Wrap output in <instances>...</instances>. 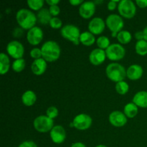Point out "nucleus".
<instances>
[{
	"instance_id": "27",
	"label": "nucleus",
	"mask_w": 147,
	"mask_h": 147,
	"mask_svg": "<svg viewBox=\"0 0 147 147\" xmlns=\"http://www.w3.org/2000/svg\"><path fill=\"white\" fill-rule=\"evenodd\" d=\"M25 67V60L22 58L17 59L12 63V69L17 73L22 71Z\"/></svg>"
},
{
	"instance_id": "13",
	"label": "nucleus",
	"mask_w": 147,
	"mask_h": 147,
	"mask_svg": "<svg viewBox=\"0 0 147 147\" xmlns=\"http://www.w3.org/2000/svg\"><path fill=\"white\" fill-rule=\"evenodd\" d=\"M96 4L93 1H85L79 8V14L83 18L89 19L94 14Z\"/></svg>"
},
{
	"instance_id": "22",
	"label": "nucleus",
	"mask_w": 147,
	"mask_h": 147,
	"mask_svg": "<svg viewBox=\"0 0 147 147\" xmlns=\"http://www.w3.org/2000/svg\"><path fill=\"white\" fill-rule=\"evenodd\" d=\"M96 41L94 35L90 32H84L80 36V42L86 46H90Z\"/></svg>"
},
{
	"instance_id": "3",
	"label": "nucleus",
	"mask_w": 147,
	"mask_h": 147,
	"mask_svg": "<svg viewBox=\"0 0 147 147\" xmlns=\"http://www.w3.org/2000/svg\"><path fill=\"white\" fill-rule=\"evenodd\" d=\"M106 76L111 80L116 83L123 81L126 76V71L124 67L119 63H111L106 70Z\"/></svg>"
},
{
	"instance_id": "32",
	"label": "nucleus",
	"mask_w": 147,
	"mask_h": 147,
	"mask_svg": "<svg viewBox=\"0 0 147 147\" xmlns=\"http://www.w3.org/2000/svg\"><path fill=\"white\" fill-rule=\"evenodd\" d=\"M62 21L57 17H53L50 22V26L53 29H59L62 27Z\"/></svg>"
},
{
	"instance_id": "20",
	"label": "nucleus",
	"mask_w": 147,
	"mask_h": 147,
	"mask_svg": "<svg viewBox=\"0 0 147 147\" xmlns=\"http://www.w3.org/2000/svg\"><path fill=\"white\" fill-rule=\"evenodd\" d=\"M52 15L47 9H42L37 12V21L42 24H48L52 19Z\"/></svg>"
},
{
	"instance_id": "29",
	"label": "nucleus",
	"mask_w": 147,
	"mask_h": 147,
	"mask_svg": "<svg viewBox=\"0 0 147 147\" xmlns=\"http://www.w3.org/2000/svg\"><path fill=\"white\" fill-rule=\"evenodd\" d=\"M96 43H97V45L98 46L99 48L102 49H107L110 45V41H109V39L106 36H100L98 38V40H96Z\"/></svg>"
},
{
	"instance_id": "38",
	"label": "nucleus",
	"mask_w": 147,
	"mask_h": 147,
	"mask_svg": "<svg viewBox=\"0 0 147 147\" xmlns=\"http://www.w3.org/2000/svg\"><path fill=\"white\" fill-rule=\"evenodd\" d=\"M136 3L140 8H145L147 7V0H136Z\"/></svg>"
},
{
	"instance_id": "43",
	"label": "nucleus",
	"mask_w": 147,
	"mask_h": 147,
	"mask_svg": "<svg viewBox=\"0 0 147 147\" xmlns=\"http://www.w3.org/2000/svg\"><path fill=\"white\" fill-rule=\"evenodd\" d=\"M144 40L147 42V27H146L144 30Z\"/></svg>"
},
{
	"instance_id": "35",
	"label": "nucleus",
	"mask_w": 147,
	"mask_h": 147,
	"mask_svg": "<svg viewBox=\"0 0 147 147\" xmlns=\"http://www.w3.org/2000/svg\"><path fill=\"white\" fill-rule=\"evenodd\" d=\"M23 33H24V31H23V29L22 27H16L12 32V34L14 37H22Z\"/></svg>"
},
{
	"instance_id": "9",
	"label": "nucleus",
	"mask_w": 147,
	"mask_h": 147,
	"mask_svg": "<svg viewBox=\"0 0 147 147\" xmlns=\"http://www.w3.org/2000/svg\"><path fill=\"white\" fill-rule=\"evenodd\" d=\"M7 51L13 58L20 59L24 55V49L22 44L18 41H11L7 45Z\"/></svg>"
},
{
	"instance_id": "17",
	"label": "nucleus",
	"mask_w": 147,
	"mask_h": 147,
	"mask_svg": "<svg viewBox=\"0 0 147 147\" xmlns=\"http://www.w3.org/2000/svg\"><path fill=\"white\" fill-rule=\"evenodd\" d=\"M47 68V63L43 58L34 60L32 63L31 69L32 73L36 76H41L45 72Z\"/></svg>"
},
{
	"instance_id": "11",
	"label": "nucleus",
	"mask_w": 147,
	"mask_h": 147,
	"mask_svg": "<svg viewBox=\"0 0 147 147\" xmlns=\"http://www.w3.org/2000/svg\"><path fill=\"white\" fill-rule=\"evenodd\" d=\"M43 32L40 27H34L30 29L27 34V39L29 43L32 45H37L42 40Z\"/></svg>"
},
{
	"instance_id": "15",
	"label": "nucleus",
	"mask_w": 147,
	"mask_h": 147,
	"mask_svg": "<svg viewBox=\"0 0 147 147\" xmlns=\"http://www.w3.org/2000/svg\"><path fill=\"white\" fill-rule=\"evenodd\" d=\"M106 57V51L100 48L93 50L89 55V60L90 63L94 65H99L105 61Z\"/></svg>"
},
{
	"instance_id": "16",
	"label": "nucleus",
	"mask_w": 147,
	"mask_h": 147,
	"mask_svg": "<svg viewBox=\"0 0 147 147\" xmlns=\"http://www.w3.org/2000/svg\"><path fill=\"white\" fill-rule=\"evenodd\" d=\"M90 32L93 34H101L105 29V22L100 17H95L88 24Z\"/></svg>"
},
{
	"instance_id": "4",
	"label": "nucleus",
	"mask_w": 147,
	"mask_h": 147,
	"mask_svg": "<svg viewBox=\"0 0 147 147\" xmlns=\"http://www.w3.org/2000/svg\"><path fill=\"white\" fill-rule=\"evenodd\" d=\"M61 35L64 38L70 40L76 45H78L80 43V30L78 27L73 24H67L65 25L61 29Z\"/></svg>"
},
{
	"instance_id": "12",
	"label": "nucleus",
	"mask_w": 147,
	"mask_h": 147,
	"mask_svg": "<svg viewBox=\"0 0 147 147\" xmlns=\"http://www.w3.org/2000/svg\"><path fill=\"white\" fill-rule=\"evenodd\" d=\"M50 137L52 141L55 144H61L65 141L66 138L65 130L60 125L54 126L50 131Z\"/></svg>"
},
{
	"instance_id": "2",
	"label": "nucleus",
	"mask_w": 147,
	"mask_h": 147,
	"mask_svg": "<svg viewBox=\"0 0 147 147\" xmlns=\"http://www.w3.org/2000/svg\"><path fill=\"white\" fill-rule=\"evenodd\" d=\"M42 57L45 61L53 62L57 60L60 55V48L56 42L49 40L42 46Z\"/></svg>"
},
{
	"instance_id": "14",
	"label": "nucleus",
	"mask_w": 147,
	"mask_h": 147,
	"mask_svg": "<svg viewBox=\"0 0 147 147\" xmlns=\"http://www.w3.org/2000/svg\"><path fill=\"white\" fill-rule=\"evenodd\" d=\"M109 121L116 127H122L127 123V119L124 113L116 111L109 115Z\"/></svg>"
},
{
	"instance_id": "7",
	"label": "nucleus",
	"mask_w": 147,
	"mask_h": 147,
	"mask_svg": "<svg viewBox=\"0 0 147 147\" xmlns=\"http://www.w3.org/2000/svg\"><path fill=\"white\" fill-rule=\"evenodd\" d=\"M53 120L47 116H40L34 119L33 122L34 127L40 133H46L52 130L53 126Z\"/></svg>"
},
{
	"instance_id": "36",
	"label": "nucleus",
	"mask_w": 147,
	"mask_h": 147,
	"mask_svg": "<svg viewBox=\"0 0 147 147\" xmlns=\"http://www.w3.org/2000/svg\"><path fill=\"white\" fill-rule=\"evenodd\" d=\"M19 147H37V144L34 142L32 141H26V142H22Z\"/></svg>"
},
{
	"instance_id": "6",
	"label": "nucleus",
	"mask_w": 147,
	"mask_h": 147,
	"mask_svg": "<svg viewBox=\"0 0 147 147\" xmlns=\"http://www.w3.org/2000/svg\"><path fill=\"white\" fill-rule=\"evenodd\" d=\"M118 9L122 17L131 19L136 14V8L134 3L131 0H122L119 3Z\"/></svg>"
},
{
	"instance_id": "39",
	"label": "nucleus",
	"mask_w": 147,
	"mask_h": 147,
	"mask_svg": "<svg viewBox=\"0 0 147 147\" xmlns=\"http://www.w3.org/2000/svg\"><path fill=\"white\" fill-rule=\"evenodd\" d=\"M135 37H136V40H138L139 41L140 40H144V32H137L135 33Z\"/></svg>"
},
{
	"instance_id": "25",
	"label": "nucleus",
	"mask_w": 147,
	"mask_h": 147,
	"mask_svg": "<svg viewBox=\"0 0 147 147\" xmlns=\"http://www.w3.org/2000/svg\"><path fill=\"white\" fill-rule=\"evenodd\" d=\"M117 39L121 44H127L131 40V34L126 30H121L118 33Z\"/></svg>"
},
{
	"instance_id": "28",
	"label": "nucleus",
	"mask_w": 147,
	"mask_h": 147,
	"mask_svg": "<svg viewBox=\"0 0 147 147\" xmlns=\"http://www.w3.org/2000/svg\"><path fill=\"white\" fill-rule=\"evenodd\" d=\"M129 85L126 82L121 81L116 83V90L118 93L121 95H124L129 91Z\"/></svg>"
},
{
	"instance_id": "42",
	"label": "nucleus",
	"mask_w": 147,
	"mask_h": 147,
	"mask_svg": "<svg viewBox=\"0 0 147 147\" xmlns=\"http://www.w3.org/2000/svg\"><path fill=\"white\" fill-rule=\"evenodd\" d=\"M71 147H86V145L84 144L81 143V142H77V143H75L72 145Z\"/></svg>"
},
{
	"instance_id": "18",
	"label": "nucleus",
	"mask_w": 147,
	"mask_h": 147,
	"mask_svg": "<svg viewBox=\"0 0 147 147\" xmlns=\"http://www.w3.org/2000/svg\"><path fill=\"white\" fill-rule=\"evenodd\" d=\"M143 75V69L139 65H132L126 70V76L130 80H136L141 78Z\"/></svg>"
},
{
	"instance_id": "8",
	"label": "nucleus",
	"mask_w": 147,
	"mask_h": 147,
	"mask_svg": "<svg viewBox=\"0 0 147 147\" xmlns=\"http://www.w3.org/2000/svg\"><path fill=\"white\" fill-rule=\"evenodd\" d=\"M106 57L111 60H119L123 58L126 50L120 44H112L106 50Z\"/></svg>"
},
{
	"instance_id": "30",
	"label": "nucleus",
	"mask_w": 147,
	"mask_h": 147,
	"mask_svg": "<svg viewBox=\"0 0 147 147\" xmlns=\"http://www.w3.org/2000/svg\"><path fill=\"white\" fill-rule=\"evenodd\" d=\"M27 4L32 9L40 11V9L42 7L43 4H44V1L43 0H28Z\"/></svg>"
},
{
	"instance_id": "31",
	"label": "nucleus",
	"mask_w": 147,
	"mask_h": 147,
	"mask_svg": "<svg viewBox=\"0 0 147 147\" xmlns=\"http://www.w3.org/2000/svg\"><path fill=\"white\" fill-rule=\"evenodd\" d=\"M46 114H47V116H48L49 118L53 119L57 117V115H58V110L55 106H50V107L47 109V111H46Z\"/></svg>"
},
{
	"instance_id": "5",
	"label": "nucleus",
	"mask_w": 147,
	"mask_h": 147,
	"mask_svg": "<svg viewBox=\"0 0 147 147\" xmlns=\"http://www.w3.org/2000/svg\"><path fill=\"white\" fill-rule=\"evenodd\" d=\"M106 25L109 30L112 32V37H117V34L119 32L121 31V29L123 27V19L117 14H110L106 18Z\"/></svg>"
},
{
	"instance_id": "33",
	"label": "nucleus",
	"mask_w": 147,
	"mask_h": 147,
	"mask_svg": "<svg viewBox=\"0 0 147 147\" xmlns=\"http://www.w3.org/2000/svg\"><path fill=\"white\" fill-rule=\"evenodd\" d=\"M30 55L34 60L40 59V57L42 56V50L39 48H33L30 51Z\"/></svg>"
},
{
	"instance_id": "44",
	"label": "nucleus",
	"mask_w": 147,
	"mask_h": 147,
	"mask_svg": "<svg viewBox=\"0 0 147 147\" xmlns=\"http://www.w3.org/2000/svg\"><path fill=\"white\" fill-rule=\"evenodd\" d=\"M96 147H107V146H106L105 145H98V146Z\"/></svg>"
},
{
	"instance_id": "10",
	"label": "nucleus",
	"mask_w": 147,
	"mask_h": 147,
	"mask_svg": "<svg viewBox=\"0 0 147 147\" xmlns=\"http://www.w3.org/2000/svg\"><path fill=\"white\" fill-rule=\"evenodd\" d=\"M73 123V126L78 130H86L91 126L92 119L88 115L81 113L75 117Z\"/></svg>"
},
{
	"instance_id": "21",
	"label": "nucleus",
	"mask_w": 147,
	"mask_h": 147,
	"mask_svg": "<svg viewBox=\"0 0 147 147\" xmlns=\"http://www.w3.org/2000/svg\"><path fill=\"white\" fill-rule=\"evenodd\" d=\"M36 95L32 90H27L23 93L22 96V103L27 106H31L34 104L36 101Z\"/></svg>"
},
{
	"instance_id": "1",
	"label": "nucleus",
	"mask_w": 147,
	"mask_h": 147,
	"mask_svg": "<svg viewBox=\"0 0 147 147\" xmlns=\"http://www.w3.org/2000/svg\"><path fill=\"white\" fill-rule=\"evenodd\" d=\"M16 20L20 27L24 30H30L34 27L37 18L32 11L27 9H22L17 11Z\"/></svg>"
},
{
	"instance_id": "34",
	"label": "nucleus",
	"mask_w": 147,
	"mask_h": 147,
	"mask_svg": "<svg viewBox=\"0 0 147 147\" xmlns=\"http://www.w3.org/2000/svg\"><path fill=\"white\" fill-rule=\"evenodd\" d=\"M49 11H50L51 15L57 16V14H60V9L57 5H53V6H50V9H49Z\"/></svg>"
},
{
	"instance_id": "40",
	"label": "nucleus",
	"mask_w": 147,
	"mask_h": 147,
	"mask_svg": "<svg viewBox=\"0 0 147 147\" xmlns=\"http://www.w3.org/2000/svg\"><path fill=\"white\" fill-rule=\"evenodd\" d=\"M70 3L73 6H77L80 4H83V0H70Z\"/></svg>"
},
{
	"instance_id": "23",
	"label": "nucleus",
	"mask_w": 147,
	"mask_h": 147,
	"mask_svg": "<svg viewBox=\"0 0 147 147\" xmlns=\"http://www.w3.org/2000/svg\"><path fill=\"white\" fill-rule=\"evenodd\" d=\"M0 64H1V67H0V73L1 75H4L8 72L9 69V59L8 56L4 53H1L0 55Z\"/></svg>"
},
{
	"instance_id": "19",
	"label": "nucleus",
	"mask_w": 147,
	"mask_h": 147,
	"mask_svg": "<svg viewBox=\"0 0 147 147\" xmlns=\"http://www.w3.org/2000/svg\"><path fill=\"white\" fill-rule=\"evenodd\" d=\"M133 102L137 106L147 108V92L139 91L134 96Z\"/></svg>"
},
{
	"instance_id": "26",
	"label": "nucleus",
	"mask_w": 147,
	"mask_h": 147,
	"mask_svg": "<svg viewBox=\"0 0 147 147\" xmlns=\"http://www.w3.org/2000/svg\"><path fill=\"white\" fill-rule=\"evenodd\" d=\"M135 49L137 54L140 55H146L147 54V42L144 40L137 41Z\"/></svg>"
},
{
	"instance_id": "37",
	"label": "nucleus",
	"mask_w": 147,
	"mask_h": 147,
	"mask_svg": "<svg viewBox=\"0 0 147 147\" xmlns=\"http://www.w3.org/2000/svg\"><path fill=\"white\" fill-rule=\"evenodd\" d=\"M116 2H120L119 1H114V0H112V1H110L109 3H108V9L111 10H114L116 7Z\"/></svg>"
},
{
	"instance_id": "24",
	"label": "nucleus",
	"mask_w": 147,
	"mask_h": 147,
	"mask_svg": "<svg viewBox=\"0 0 147 147\" xmlns=\"http://www.w3.org/2000/svg\"><path fill=\"white\" fill-rule=\"evenodd\" d=\"M138 107L134 103H129L126 104L124 107V114L126 117L134 118L137 115Z\"/></svg>"
},
{
	"instance_id": "41",
	"label": "nucleus",
	"mask_w": 147,
	"mask_h": 147,
	"mask_svg": "<svg viewBox=\"0 0 147 147\" xmlns=\"http://www.w3.org/2000/svg\"><path fill=\"white\" fill-rule=\"evenodd\" d=\"M46 2L49 4L50 6H53V5H57L60 1L59 0H47Z\"/></svg>"
}]
</instances>
